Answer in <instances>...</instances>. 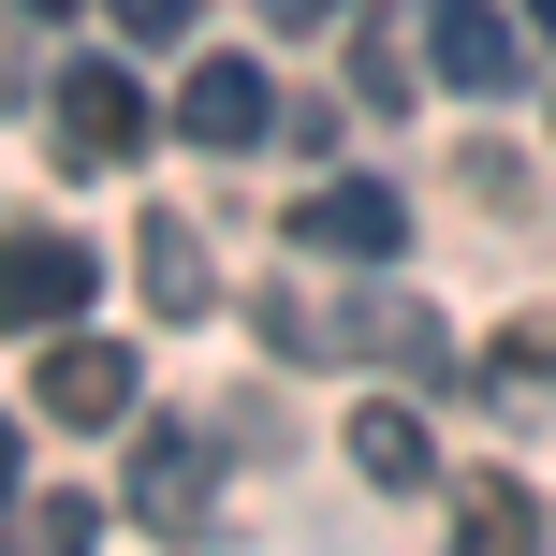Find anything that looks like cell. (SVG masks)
<instances>
[{
    "instance_id": "12",
    "label": "cell",
    "mask_w": 556,
    "mask_h": 556,
    "mask_svg": "<svg viewBox=\"0 0 556 556\" xmlns=\"http://www.w3.org/2000/svg\"><path fill=\"white\" fill-rule=\"evenodd\" d=\"M352 88H366V103H410V29H395V15H366V45H352Z\"/></svg>"
},
{
    "instance_id": "14",
    "label": "cell",
    "mask_w": 556,
    "mask_h": 556,
    "mask_svg": "<svg viewBox=\"0 0 556 556\" xmlns=\"http://www.w3.org/2000/svg\"><path fill=\"white\" fill-rule=\"evenodd\" d=\"M337 15V0H264V29H323Z\"/></svg>"
},
{
    "instance_id": "13",
    "label": "cell",
    "mask_w": 556,
    "mask_h": 556,
    "mask_svg": "<svg viewBox=\"0 0 556 556\" xmlns=\"http://www.w3.org/2000/svg\"><path fill=\"white\" fill-rule=\"evenodd\" d=\"M191 15H205V0H117V29H132V45H176Z\"/></svg>"
},
{
    "instance_id": "4",
    "label": "cell",
    "mask_w": 556,
    "mask_h": 556,
    "mask_svg": "<svg viewBox=\"0 0 556 556\" xmlns=\"http://www.w3.org/2000/svg\"><path fill=\"white\" fill-rule=\"evenodd\" d=\"M425 74L469 88V103H498L513 88V15L498 0H425Z\"/></svg>"
},
{
    "instance_id": "3",
    "label": "cell",
    "mask_w": 556,
    "mask_h": 556,
    "mask_svg": "<svg viewBox=\"0 0 556 556\" xmlns=\"http://www.w3.org/2000/svg\"><path fill=\"white\" fill-rule=\"evenodd\" d=\"M59 147L74 162H132L147 147V88L103 74V59H59Z\"/></svg>"
},
{
    "instance_id": "9",
    "label": "cell",
    "mask_w": 556,
    "mask_h": 556,
    "mask_svg": "<svg viewBox=\"0 0 556 556\" xmlns=\"http://www.w3.org/2000/svg\"><path fill=\"white\" fill-rule=\"evenodd\" d=\"M352 469L366 483H425V469H440V440L410 425V395H366V410H352Z\"/></svg>"
},
{
    "instance_id": "5",
    "label": "cell",
    "mask_w": 556,
    "mask_h": 556,
    "mask_svg": "<svg viewBox=\"0 0 556 556\" xmlns=\"http://www.w3.org/2000/svg\"><path fill=\"white\" fill-rule=\"evenodd\" d=\"M176 132H191V147H264V132H278L264 59H191V88H176Z\"/></svg>"
},
{
    "instance_id": "8",
    "label": "cell",
    "mask_w": 556,
    "mask_h": 556,
    "mask_svg": "<svg viewBox=\"0 0 556 556\" xmlns=\"http://www.w3.org/2000/svg\"><path fill=\"white\" fill-rule=\"evenodd\" d=\"M454 556H542V513H528L513 469H483L469 498H454Z\"/></svg>"
},
{
    "instance_id": "10",
    "label": "cell",
    "mask_w": 556,
    "mask_h": 556,
    "mask_svg": "<svg viewBox=\"0 0 556 556\" xmlns=\"http://www.w3.org/2000/svg\"><path fill=\"white\" fill-rule=\"evenodd\" d=\"M132 264H147V293H162L176 323H205V307H220V278H205V235H191V220H147Z\"/></svg>"
},
{
    "instance_id": "2",
    "label": "cell",
    "mask_w": 556,
    "mask_h": 556,
    "mask_svg": "<svg viewBox=\"0 0 556 556\" xmlns=\"http://www.w3.org/2000/svg\"><path fill=\"white\" fill-rule=\"evenodd\" d=\"M293 235L323 264H395L410 250V191H381V176H337V191H307L293 205Z\"/></svg>"
},
{
    "instance_id": "15",
    "label": "cell",
    "mask_w": 556,
    "mask_h": 556,
    "mask_svg": "<svg viewBox=\"0 0 556 556\" xmlns=\"http://www.w3.org/2000/svg\"><path fill=\"white\" fill-rule=\"evenodd\" d=\"M528 29H542V45H556V0H528Z\"/></svg>"
},
{
    "instance_id": "6",
    "label": "cell",
    "mask_w": 556,
    "mask_h": 556,
    "mask_svg": "<svg viewBox=\"0 0 556 556\" xmlns=\"http://www.w3.org/2000/svg\"><path fill=\"white\" fill-rule=\"evenodd\" d=\"M132 513H147L162 542L205 528V440H191V425H147V454H132Z\"/></svg>"
},
{
    "instance_id": "16",
    "label": "cell",
    "mask_w": 556,
    "mask_h": 556,
    "mask_svg": "<svg viewBox=\"0 0 556 556\" xmlns=\"http://www.w3.org/2000/svg\"><path fill=\"white\" fill-rule=\"evenodd\" d=\"M15 15H74V0H15Z\"/></svg>"
},
{
    "instance_id": "1",
    "label": "cell",
    "mask_w": 556,
    "mask_h": 556,
    "mask_svg": "<svg viewBox=\"0 0 556 556\" xmlns=\"http://www.w3.org/2000/svg\"><path fill=\"white\" fill-rule=\"evenodd\" d=\"M29 410L45 425H117L132 410V352H117V337H45V352H29Z\"/></svg>"
},
{
    "instance_id": "11",
    "label": "cell",
    "mask_w": 556,
    "mask_h": 556,
    "mask_svg": "<svg viewBox=\"0 0 556 556\" xmlns=\"http://www.w3.org/2000/svg\"><path fill=\"white\" fill-rule=\"evenodd\" d=\"M88 542H103L88 498H29V513H15V556H88Z\"/></svg>"
},
{
    "instance_id": "7",
    "label": "cell",
    "mask_w": 556,
    "mask_h": 556,
    "mask_svg": "<svg viewBox=\"0 0 556 556\" xmlns=\"http://www.w3.org/2000/svg\"><path fill=\"white\" fill-rule=\"evenodd\" d=\"M88 293H103L88 235H15V323H29V337H59V323H74Z\"/></svg>"
}]
</instances>
